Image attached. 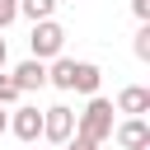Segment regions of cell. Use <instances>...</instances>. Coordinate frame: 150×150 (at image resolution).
<instances>
[{
    "mask_svg": "<svg viewBox=\"0 0 150 150\" xmlns=\"http://www.w3.org/2000/svg\"><path fill=\"white\" fill-rule=\"evenodd\" d=\"M28 47H33V56H38V61H47V56H61V47H66V28H61L56 19H38V23H33V38H28Z\"/></svg>",
    "mask_w": 150,
    "mask_h": 150,
    "instance_id": "cell-2",
    "label": "cell"
},
{
    "mask_svg": "<svg viewBox=\"0 0 150 150\" xmlns=\"http://www.w3.org/2000/svg\"><path fill=\"white\" fill-rule=\"evenodd\" d=\"M9 75H14V84H19V94H28V89H42V84H47V66H42L38 56H28L23 66H14Z\"/></svg>",
    "mask_w": 150,
    "mask_h": 150,
    "instance_id": "cell-5",
    "label": "cell"
},
{
    "mask_svg": "<svg viewBox=\"0 0 150 150\" xmlns=\"http://www.w3.org/2000/svg\"><path fill=\"white\" fill-rule=\"evenodd\" d=\"M5 131H9V112L0 108V136H5Z\"/></svg>",
    "mask_w": 150,
    "mask_h": 150,
    "instance_id": "cell-15",
    "label": "cell"
},
{
    "mask_svg": "<svg viewBox=\"0 0 150 150\" xmlns=\"http://www.w3.org/2000/svg\"><path fill=\"white\" fill-rule=\"evenodd\" d=\"M98 80H103V75H98L94 61H75V66H70V89H75V94H98Z\"/></svg>",
    "mask_w": 150,
    "mask_h": 150,
    "instance_id": "cell-7",
    "label": "cell"
},
{
    "mask_svg": "<svg viewBox=\"0 0 150 150\" xmlns=\"http://www.w3.org/2000/svg\"><path fill=\"white\" fill-rule=\"evenodd\" d=\"M66 150H98V141H89V136H70Z\"/></svg>",
    "mask_w": 150,
    "mask_h": 150,
    "instance_id": "cell-13",
    "label": "cell"
},
{
    "mask_svg": "<svg viewBox=\"0 0 150 150\" xmlns=\"http://www.w3.org/2000/svg\"><path fill=\"white\" fill-rule=\"evenodd\" d=\"M5 103H19V84H14V75L0 70V108H5Z\"/></svg>",
    "mask_w": 150,
    "mask_h": 150,
    "instance_id": "cell-11",
    "label": "cell"
},
{
    "mask_svg": "<svg viewBox=\"0 0 150 150\" xmlns=\"http://www.w3.org/2000/svg\"><path fill=\"white\" fill-rule=\"evenodd\" d=\"M131 52H136L141 61H150V23H141V28H136V42H131Z\"/></svg>",
    "mask_w": 150,
    "mask_h": 150,
    "instance_id": "cell-10",
    "label": "cell"
},
{
    "mask_svg": "<svg viewBox=\"0 0 150 150\" xmlns=\"http://www.w3.org/2000/svg\"><path fill=\"white\" fill-rule=\"evenodd\" d=\"M19 14L33 19V23H38V19H52V14H56V0H19Z\"/></svg>",
    "mask_w": 150,
    "mask_h": 150,
    "instance_id": "cell-9",
    "label": "cell"
},
{
    "mask_svg": "<svg viewBox=\"0 0 150 150\" xmlns=\"http://www.w3.org/2000/svg\"><path fill=\"white\" fill-rule=\"evenodd\" d=\"M117 112H127V117H141V112H150V89H141V84H127V89L117 94Z\"/></svg>",
    "mask_w": 150,
    "mask_h": 150,
    "instance_id": "cell-8",
    "label": "cell"
},
{
    "mask_svg": "<svg viewBox=\"0 0 150 150\" xmlns=\"http://www.w3.org/2000/svg\"><path fill=\"white\" fill-rule=\"evenodd\" d=\"M19 19V0H0V28H9Z\"/></svg>",
    "mask_w": 150,
    "mask_h": 150,
    "instance_id": "cell-12",
    "label": "cell"
},
{
    "mask_svg": "<svg viewBox=\"0 0 150 150\" xmlns=\"http://www.w3.org/2000/svg\"><path fill=\"white\" fill-rule=\"evenodd\" d=\"M112 141L122 150H150V122L145 117H127V122L112 127Z\"/></svg>",
    "mask_w": 150,
    "mask_h": 150,
    "instance_id": "cell-4",
    "label": "cell"
},
{
    "mask_svg": "<svg viewBox=\"0 0 150 150\" xmlns=\"http://www.w3.org/2000/svg\"><path fill=\"white\" fill-rule=\"evenodd\" d=\"M42 136H47L52 145H66V141L75 136V112H70L66 103H52V108H42Z\"/></svg>",
    "mask_w": 150,
    "mask_h": 150,
    "instance_id": "cell-3",
    "label": "cell"
},
{
    "mask_svg": "<svg viewBox=\"0 0 150 150\" xmlns=\"http://www.w3.org/2000/svg\"><path fill=\"white\" fill-rule=\"evenodd\" d=\"M9 131H14L19 141H38V136H42V112H38V108H14Z\"/></svg>",
    "mask_w": 150,
    "mask_h": 150,
    "instance_id": "cell-6",
    "label": "cell"
},
{
    "mask_svg": "<svg viewBox=\"0 0 150 150\" xmlns=\"http://www.w3.org/2000/svg\"><path fill=\"white\" fill-rule=\"evenodd\" d=\"M75 136H89V141H108L112 136V103L108 98H98V94H89V108L75 117Z\"/></svg>",
    "mask_w": 150,
    "mask_h": 150,
    "instance_id": "cell-1",
    "label": "cell"
},
{
    "mask_svg": "<svg viewBox=\"0 0 150 150\" xmlns=\"http://www.w3.org/2000/svg\"><path fill=\"white\" fill-rule=\"evenodd\" d=\"M5 56H9V52H5V38H0V70H5Z\"/></svg>",
    "mask_w": 150,
    "mask_h": 150,
    "instance_id": "cell-16",
    "label": "cell"
},
{
    "mask_svg": "<svg viewBox=\"0 0 150 150\" xmlns=\"http://www.w3.org/2000/svg\"><path fill=\"white\" fill-rule=\"evenodd\" d=\"M131 14H136L141 23H150V0H131Z\"/></svg>",
    "mask_w": 150,
    "mask_h": 150,
    "instance_id": "cell-14",
    "label": "cell"
}]
</instances>
